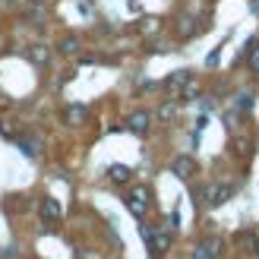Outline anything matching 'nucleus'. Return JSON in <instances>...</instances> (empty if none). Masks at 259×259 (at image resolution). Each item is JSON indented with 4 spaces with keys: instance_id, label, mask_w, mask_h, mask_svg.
Wrapping results in <instances>:
<instances>
[{
    "instance_id": "1",
    "label": "nucleus",
    "mask_w": 259,
    "mask_h": 259,
    "mask_svg": "<svg viewBox=\"0 0 259 259\" xmlns=\"http://www.w3.org/2000/svg\"><path fill=\"white\" fill-rule=\"evenodd\" d=\"M139 234H142V240L149 243V250L158 256V253H164L167 247H171V234L167 231H152V228H139Z\"/></svg>"
},
{
    "instance_id": "2",
    "label": "nucleus",
    "mask_w": 259,
    "mask_h": 259,
    "mask_svg": "<svg viewBox=\"0 0 259 259\" xmlns=\"http://www.w3.org/2000/svg\"><path fill=\"white\" fill-rule=\"evenodd\" d=\"M126 209L133 212L136 218H146V212H149V190H146V187L130 190V193H126Z\"/></svg>"
},
{
    "instance_id": "3",
    "label": "nucleus",
    "mask_w": 259,
    "mask_h": 259,
    "mask_svg": "<svg viewBox=\"0 0 259 259\" xmlns=\"http://www.w3.org/2000/svg\"><path fill=\"white\" fill-rule=\"evenodd\" d=\"M231 196H234V187H231V184H212V187L202 190L205 205H225Z\"/></svg>"
},
{
    "instance_id": "4",
    "label": "nucleus",
    "mask_w": 259,
    "mask_h": 259,
    "mask_svg": "<svg viewBox=\"0 0 259 259\" xmlns=\"http://www.w3.org/2000/svg\"><path fill=\"white\" fill-rule=\"evenodd\" d=\"M171 174L180 177V180H190L193 174H196V161H193L190 155H177V158L171 161Z\"/></svg>"
},
{
    "instance_id": "5",
    "label": "nucleus",
    "mask_w": 259,
    "mask_h": 259,
    "mask_svg": "<svg viewBox=\"0 0 259 259\" xmlns=\"http://www.w3.org/2000/svg\"><path fill=\"white\" fill-rule=\"evenodd\" d=\"M222 256V240L218 237H209V240H202L196 250H193V259H218Z\"/></svg>"
},
{
    "instance_id": "6",
    "label": "nucleus",
    "mask_w": 259,
    "mask_h": 259,
    "mask_svg": "<svg viewBox=\"0 0 259 259\" xmlns=\"http://www.w3.org/2000/svg\"><path fill=\"white\" fill-rule=\"evenodd\" d=\"M149 111H136V114H130V120H126V130H130V133H146V130H149Z\"/></svg>"
},
{
    "instance_id": "7",
    "label": "nucleus",
    "mask_w": 259,
    "mask_h": 259,
    "mask_svg": "<svg viewBox=\"0 0 259 259\" xmlns=\"http://www.w3.org/2000/svg\"><path fill=\"white\" fill-rule=\"evenodd\" d=\"M193 79V73L190 70H177V73H171V76H167V92H174V95H180V89H184L187 82Z\"/></svg>"
},
{
    "instance_id": "8",
    "label": "nucleus",
    "mask_w": 259,
    "mask_h": 259,
    "mask_svg": "<svg viewBox=\"0 0 259 259\" xmlns=\"http://www.w3.org/2000/svg\"><path fill=\"white\" fill-rule=\"evenodd\" d=\"M25 57H29L35 67H45V63L51 60V51H48V45H32L29 51H25Z\"/></svg>"
},
{
    "instance_id": "9",
    "label": "nucleus",
    "mask_w": 259,
    "mask_h": 259,
    "mask_svg": "<svg viewBox=\"0 0 259 259\" xmlns=\"http://www.w3.org/2000/svg\"><path fill=\"white\" fill-rule=\"evenodd\" d=\"M63 215V209H60V202L57 199H41V218H45V222H57V218Z\"/></svg>"
},
{
    "instance_id": "10",
    "label": "nucleus",
    "mask_w": 259,
    "mask_h": 259,
    "mask_svg": "<svg viewBox=\"0 0 259 259\" xmlns=\"http://www.w3.org/2000/svg\"><path fill=\"white\" fill-rule=\"evenodd\" d=\"M85 117H89V111H85L82 105H70V108H67V123H70V126H82Z\"/></svg>"
},
{
    "instance_id": "11",
    "label": "nucleus",
    "mask_w": 259,
    "mask_h": 259,
    "mask_svg": "<svg viewBox=\"0 0 259 259\" xmlns=\"http://www.w3.org/2000/svg\"><path fill=\"white\" fill-rule=\"evenodd\" d=\"M60 54H67V57H76V54H79V38H76V35H67V38H60Z\"/></svg>"
},
{
    "instance_id": "12",
    "label": "nucleus",
    "mask_w": 259,
    "mask_h": 259,
    "mask_svg": "<svg viewBox=\"0 0 259 259\" xmlns=\"http://www.w3.org/2000/svg\"><path fill=\"white\" fill-rule=\"evenodd\" d=\"M108 177L114 180V184H126V180L133 177V171H130L126 164H111V167H108Z\"/></svg>"
},
{
    "instance_id": "13",
    "label": "nucleus",
    "mask_w": 259,
    "mask_h": 259,
    "mask_svg": "<svg viewBox=\"0 0 259 259\" xmlns=\"http://www.w3.org/2000/svg\"><path fill=\"white\" fill-rule=\"evenodd\" d=\"M16 146H19V152L25 155V158H38V152H41V146L32 142V139H16Z\"/></svg>"
},
{
    "instance_id": "14",
    "label": "nucleus",
    "mask_w": 259,
    "mask_h": 259,
    "mask_svg": "<svg viewBox=\"0 0 259 259\" xmlns=\"http://www.w3.org/2000/svg\"><path fill=\"white\" fill-rule=\"evenodd\" d=\"M177 32H180V38H193V35L199 32V29H196V19H190V16H180Z\"/></svg>"
},
{
    "instance_id": "15",
    "label": "nucleus",
    "mask_w": 259,
    "mask_h": 259,
    "mask_svg": "<svg viewBox=\"0 0 259 259\" xmlns=\"http://www.w3.org/2000/svg\"><path fill=\"white\" fill-rule=\"evenodd\" d=\"M177 98H184V101H196V98H199V85L190 79L184 89H180V95H177Z\"/></svg>"
},
{
    "instance_id": "16",
    "label": "nucleus",
    "mask_w": 259,
    "mask_h": 259,
    "mask_svg": "<svg viewBox=\"0 0 259 259\" xmlns=\"http://www.w3.org/2000/svg\"><path fill=\"white\" fill-rule=\"evenodd\" d=\"M158 25H161V19H155V16H146V19H142V25H139V29L146 32V35H152V32H158Z\"/></svg>"
},
{
    "instance_id": "17",
    "label": "nucleus",
    "mask_w": 259,
    "mask_h": 259,
    "mask_svg": "<svg viewBox=\"0 0 259 259\" xmlns=\"http://www.w3.org/2000/svg\"><path fill=\"white\" fill-rule=\"evenodd\" d=\"M250 70L259 76V45L256 41H250Z\"/></svg>"
},
{
    "instance_id": "18",
    "label": "nucleus",
    "mask_w": 259,
    "mask_h": 259,
    "mask_svg": "<svg viewBox=\"0 0 259 259\" xmlns=\"http://www.w3.org/2000/svg\"><path fill=\"white\" fill-rule=\"evenodd\" d=\"M250 108H253V95H250V92L237 95V111H250Z\"/></svg>"
},
{
    "instance_id": "19",
    "label": "nucleus",
    "mask_w": 259,
    "mask_h": 259,
    "mask_svg": "<svg viewBox=\"0 0 259 259\" xmlns=\"http://www.w3.org/2000/svg\"><path fill=\"white\" fill-rule=\"evenodd\" d=\"M174 114H177V108H174V105H161L158 117H161V120H174Z\"/></svg>"
},
{
    "instance_id": "20",
    "label": "nucleus",
    "mask_w": 259,
    "mask_h": 259,
    "mask_svg": "<svg viewBox=\"0 0 259 259\" xmlns=\"http://www.w3.org/2000/svg\"><path fill=\"white\" fill-rule=\"evenodd\" d=\"M253 13H256V16H259V0H253Z\"/></svg>"
},
{
    "instance_id": "21",
    "label": "nucleus",
    "mask_w": 259,
    "mask_h": 259,
    "mask_svg": "<svg viewBox=\"0 0 259 259\" xmlns=\"http://www.w3.org/2000/svg\"><path fill=\"white\" fill-rule=\"evenodd\" d=\"M29 4H32V7H41V4H45V0H29Z\"/></svg>"
},
{
    "instance_id": "22",
    "label": "nucleus",
    "mask_w": 259,
    "mask_h": 259,
    "mask_svg": "<svg viewBox=\"0 0 259 259\" xmlns=\"http://www.w3.org/2000/svg\"><path fill=\"white\" fill-rule=\"evenodd\" d=\"M0 4H4V7H13V0H0Z\"/></svg>"
}]
</instances>
